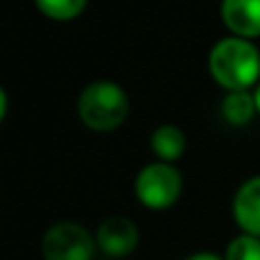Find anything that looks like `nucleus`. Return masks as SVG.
I'll use <instances>...</instances> for the list:
<instances>
[{"instance_id":"1a4fd4ad","label":"nucleus","mask_w":260,"mask_h":260,"mask_svg":"<svg viewBox=\"0 0 260 260\" xmlns=\"http://www.w3.org/2000/svg\"><path fill=\"white\" fill-rule=\"evenodd\" d=\"M221 114L231 126H247L258 114L253 91H226V99L221 103Z\"/></svg>"},{"instance_id":"0eeeda50","label":"nucleus","mask_w":260,"mask_h":260,"mask_svg":"<svg viewBox=\"0 0 260 260\" xmlns=\"http://www.w3.org/2000/svg\"><path fill=\"white\" fill-rule=\"evenodd\" d=\"M233 219L247 235L260 238V176H251L233 197Z\"/></svg>"},{"instance_id":"9b49d317","label":"nucleus","mask_w":260,"mask_h":260,"mask_svg":"<svg viewBox=\"0 0 260 260\" xmlns=\"http://www.w3.org/2000/svg\"><path fill=\"white\" fill-rule=\"evenodd\" d=\"M224 260H260V238L240 233L229 242Z\"/></svg>"},{"instance_id":"f8f14e48","label":"nucleus","mask_w":260,"mask_h":260,"mask_svg":"<svg viewBox=\"0 0 260 260\" xmlns=\"http://www.w3.org/2000/svg\"><path fill=\"white\" fill-rule=\"evenodd\" d=\"M185 260H224V256H217V253H210V251H199V253H192V256Z\"/></svg>"},{"instance_id":"9d476101","label":"nucleus","mask_w":260,"mask_h":260,"mask_svg":"<svg viewBox=\"0 0 260 260\" xmlns=\"http://www.w3.org/2000/svg\"><path fill=\"white\" fill-rule=\"evenodd\" d=\"M89 0H35V7L50 21H73L85 12Z\"/></svg>"},{"instance_id":"20e7f679","label":"nucleus","mask_w":260,"mask_h":260,"mask_svg":"<svg viewBox=\"0 0 260 260\" xmlns=\"http://www.w3.org/2000/svg\"><path fill=\"white\" fill-rule=\"evenodd\" d=\"M96 249V235L76 221H59L50 226L41 240L44 260H91Z\"/></svg>"},{"instance_id":"f257e3e1","label":"nucleus","mask_w":260,"mask_h":260,"mask_svg":"<svg viewBox=\"0 0 260 260\" xmlns=\"http://www.w3.org/2000/svg\"><path fill=\"white\" fill-rule=\"evenodd\" d=\"M212 80L226 91H251L260 82V50L240 37H224L208 55Z\"/></svg>"},{"instance_id":"423d86ee","label":"nucleus","mask_w":260,"mask_h":260,"mask_svg":"<svg viewBox=\"0 0 260 260\" xmlns=\"http://www.w3.org/2000/svg\"><path fill=\"white\" fill-rule=\"evenodd\" d=\"M221 21L240 39L260 37V0H221Z\"/></svg>"},{"instance_id":"39448f33","label":"nucleus","mask_w":260,"mask_h":260,"mask_svg":"<svg viewBox=\"0 0 260 260\" xmlns=\"http://www.w3.org/2000/svg\"><path fill=\"white\" fill-rule=\"evenodd\" d=\"M96 244H99L101 251L112 258L128 256L139 244V231L135 221L128 217H108L105 221H101L99 231H96Z\"/></svg>"},{"instance_id":"f03ea898","label":"nucleus","mask_w":260,"mask_h":260,"mask_svg":"<svg viewBox=\"0 0 260 260\" xmlns=\"http://www.w3.org/2000/svg\"><path fill=\"white\" fill-rule=\"evenodd\" d=\"M128 94L112 80L89 82L78 99V117L89 130L110 133L128 119Z\"/></svg>"},{"instance_id":"7ed1b4c3","label":"nucleus","mask_w":260,"mask_h":260,"mask_svg":"<svg viewBox=\"0 0 260 260\" xmlns=\"http://www.w3.org/2000/svg\"><path fill=\"white\" fill-rule=\"evenodd\" d=\"M183 174L169 162H151L135 178V197L148 210H167L180 199Z\"/></svg>"},{"instance_id":"ddd939ff","label":"nucleus","mask_w":260,"mask_h":260,"mask_svg":"<svg viewBox=\"0 0 260 260\" xmlns=\"http://www.w3.org/2000/svg\"><path fill=\"white\" fill-rule=\"evenodd\" d=\"M7 94H5V89L0 87V123H3V119H5V114H7Z\"/></svg>"},{"instance_id":"4468645a","label":"nucleus","mask_w":260,"mask_h":260,"mask_svg":"<svg viewBox=\"0 0 260 260\" xmlns=\"http://www.w3.org/2000/svg\"><path fill=\"white\" fill-rule=\"evenodd\" d=\"M251 91H253V101H256V110H258V114H260V82L253 87Z\"/></svg>"},{"instance_id":"6e6552de","label":"nucleus","mask_w":260,"mask_h":260,"mask_svg":"<svg viewBox=\"0 0 260 260\" xmlns=\"http://www.w3.org/2000/svg\"><path fill=\"white\" fill-rule=\"evenodd\" d=\"M187 146V137L178 126L174 123H165V126H157L151 135V148L153 155L160 162H169L174 165L176 160H180Z\"/></svg>"}]
</instances>
